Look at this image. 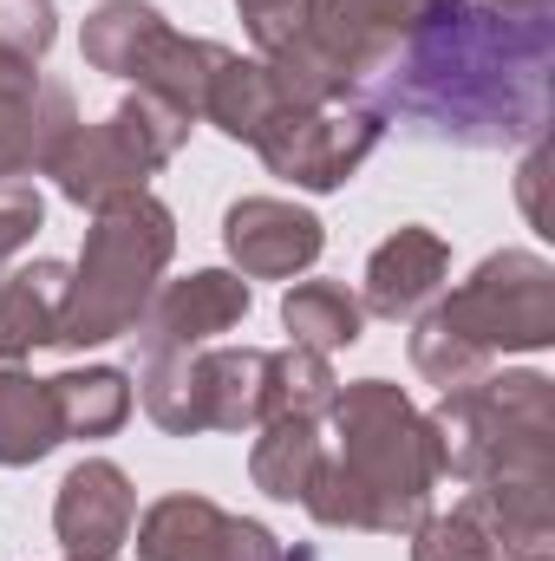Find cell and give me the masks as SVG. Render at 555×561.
<instances>
[{
  "instance_id": "cell-1",
  "label": "cell",
  "mask_w": 555,
  "mask_h": 561,
  "mask_svg": "<svg viewBox=\"0 0 555 561\" xmlns=\"http://www.w3.org/2000/svg\"><path fill=\"white\" fill-rule=\"evenodd\" d=\"M550 13H490L477 0H438V13L360 92V105L471 150L536 144L550 125Z\"/></svg>"
},
{
  "instance_id": "cell-21",
  "label": "cell",
  "mask_w": 555,
  "mask_h": 561,
  "mask_svg": "<svg viewBox=\"0 0 555 561\" xmlns=\"http://www.w3.org/2000/svg\"><path fill=\"white\" fill-rule=\"evenodd\" d=\"M275 112H281V92L269 79V66L242 59V53H223L216 79H209V99H203V125H216L223 138H236V144H256Z\"/></svg>"
},
{
  "instance_id": "cell-29",
  "label": "cell",
  "mask_w": 555,
  "mask_h": 561,
  "mask_svg": "<svg viewBox=\"0 0 555 561\" xmlns=\"http://www.w3.org/2000/svg\"><path fill=\"white\" fill-rule=\"evenodd\" d=\"M543 183H550V144L536 138V144H530V157H523V170H517V196H523V216H530L536 229H550V209H543Z\"/></svg>"
},
{
  "instance_id": "cell-5",
  "label": "cell",
  "mask_w": 555,
  "mask_h": 561,
  "mask_svg": "<svg viewBox=\"0 0 555 561\" xmlns=\"http://www.w3.org/2000/svg\"><path fill=\"white\" fill-rule=\"evenodd\" d=\"M431 13L438 0H307V26L262 66L287 112L340 105V99H360L386 72V59Z\"/></svg>"
},
{
  "instance_id": "cell-11",
  "label": "cell",
  "mask_w": 555,
  "mask_h": 561,
  "mask_svg": "<svg viewBox=\"0 0 555 561\" xmlns=\"http://www.w3.org/2000/svg\"><path fill=\"white\" fill-rule=\"evenodd\" d=\"M72 125H79V99L66 79H46L26 59H0V183L46 176Z\"/></svg>"
},
{
  "instance_id": "cell-27",
  "label": "cell",
  "mask_w": 555,
  "mask_h": 561,
  "mask_svg": "<svg viewBox=\"0 0 555 561\" xmlns=\"http://www.w3.org/2000/svg\"><path fill=\"white\" fill-rule=\"evenodd\" d=\"M46 229V203L33 183H0V275L13 268V255Z\"/></svg>"
},
{
  "instance_id": "cell-12",
  "label": "cell",
  "mask_w": 555,
  "mask_h": 561,
  "mask_svg": "<svg viewBox=\"0 0 555 561\" xmlns=\"http://www.w3.org/2000/svg\"><path fill=\"white\" fill-rule=\"evenodd\" d=\"M249 307H256V294H249V280L236 275V268H196V275H183V280H157L144 320L132 327L138 359H150V353H190V346H209L216 333L242 327Z\"/></svg>"
},
{
  "instance_id": "cell-4",
  "label": "cell",
  "mask_w": 555,
  "mask_h": 561,
  "mask_svg": "<svg viewBox=\"0 0 555 561\" xmlns=\"http://www.w3.org/2000/svg\"><path fill=\"white\" fill-rule=\"evenodd\" d=\"M170 255H177V216L150 190L92 209V229H86V249L72 262V287H66L53 346L92 353V346L132 340V327L144 320Z\"/></svg>"
},
{
  "instance_id": "cell-6",
  "label": "cell",
  "mask_w": 555,
  "mask_h": 561,
  "mask_svg": "<svg viewBox=\"0 0 555 561\" xmlns=\"http://www.w3.org/2000/svg\"><path fill=\"white\" fill-rule=\"evenodd\" d=\"M190 118L170 112L163 99L150 92H125L99 125H72V138L59 144V157L46 163L53 190L72 203V209H105L118 196H138L150 190V176L190 144Z\"/></svg>"
},
{
  "instance_id": "cell-20",
  "label": "cell",
  "mask_w": 555,
  "mask_h": 561,
  "mask_svg": "<svg viewBox=\"0 0 555 561\" xmlns=\"http://www.w3.org/2000/svg\"><path fill=\"white\" fill-rule=\"evenodd\" d=\"M46 392H53V412H59L66 437H112V431H125L132 399H138L132 373H118V366H72V373L46 379Z\"/></svg>"
},
{
  "instance_id": "cell-10",
  "label": "cell",
  "mask_w": 555,
  "mask_h": 561,
  "mask_svg": "<svg viewBox=\"0 0 555 561\" xmlns=\"http://www.w3.org/2000/svg\"><path fill=\"white\" fill-rule=\"evenodd\" d=\"M138 561H307L287 556L269 523H249V516H229L223 503L209 496H157L138 523Z\"/></svg>"
},
{
  "instance_id": "cell-26",
  "label": "cell",
  "mask_w": 555,
  "mask_h": 561,
  "mask_svg": "<svg viewBox=\"0 0 555 561\" xmlns=\"http://www.w3.org/2000/svg\"><path fill=\"white\" fill-rule=\"evenodd\" d=\"M59 39V7L53 0H0V59L39 66Z\"/></svg>"
},
{
  "instance_id": "cell-8",
  "label": "cell",
  "mask_w": 555,
  "mask_h": 561,
  "mask_svg": "<svg viewBox=\"0 0 555 561\" xmlns=\"http://www.w3.org/2000/svg\"><path fill=\"white\" fill-rule=\"evenodd\" d=\"M431 327L464 340L477 359L503 353H550L555 346V268L536 249H497L471 275L457 280L444 300L424 307Z\"/></svg>"
},
{
  "instance_id": "cell-7",
  "label": "cell",
  "mask_w": 555,
  "mask_h": 561,
  "mask_svg": "<svg viewBox=\"0 0 555 561\" xmlns=\"http://www.w3.org/2000/svg\"><path fill=\"white\" fill-rule=\"evenodd\" d=\"M138 405L170 437L256 431L269 419V346H190L138 359Z\"/></svg>"
},
{
  "instance_id": "cell-19",
  "label": "cell",
  "mask_w": 555,
  "mask_h": 561,
  "mask_svg": "<svg viewBox=\"0 0 555 561\" xmlns=\"http://www.w3.org/2000/svg\"><path fill=\"white\" fill-rule=\"evenodd\" d=\"M66 444L46 379H33L20 359H0V470H26Z\"/></svg>"
},
{
  "instance_id": "cell-3",
  "label": "cell",
  "mask_w": 555,
  "mask_h": 561,
  "mask_svg": "<svg viewBox=\"0 0 555 561\" xmlns=\"http://www.w3.org/2000/svg\"><path fill=\"white\" fill-rule=\"evenodd\" d=\"M333 450L320 457L301 510L320 529H366V536H412L431 516L438 490V444L431 424L393 379H353L333 392Z\"/></svg>"
},
{
  "instance_id": "cell-13",
  "label": "cell",
  "mask_w": 555,
  "mask_h": 561,
  "mask_svg": "<svg viewBox=\"0 0 555 561\" xmlns=\"http://www.w3.org/2000/svg\"><path fill=\"white\" fill-rule=\"evenodd\" d=\"M223 249L242 280H294L327 249V222L287 196H236L223 209Z\"/></svg>"
},
{
  "instance_id": "cell-22",
  "label": "cell",
  "mask_w": 555,
  "mask_h": 561,
  "mask_svg": "<svg viewBox=\"0 0 555 561\" xmlns=\"http://www.w3.org/2000/svg\"><path fill=\"white\" fill-rule=\"evenodd\" d=\"M281 327L294 333V346L340 353V346H360L366 307H360V294L340 287V280H294V287L281 294Z\"/></svg>"
},
{
  "instance_id": "cell-9",
  "label": "cell",
  "mask_w": 555,
  "mask_h": 561,
  "mask_svg": "<svg viewBox=\"0 0 555 561\" xmlns=\"http://www.w3.org/2000/svg\"><path fill=\"white\" fill-rule=\"evenodd\" d=\"M386 138V118L360 99H340V105H307V112H287L281 105L269 118V131L256 138V157L269 163V176L307 190V196H333L373 150Z\"/></svg>"
},
{
  "instance_id": "cell-14",
  "label": "cell",
  "mask_w": 555,
  "mask_h": 561,
  "mask_svg": "<svg viewBox=\"0 0 555 561\" xmlns=\"http://www.w3.org/2000/svg\"><path fill=\"white\" fill-rule=\"evenodd\" d=\"M138 490L112 457H79L53 496V536L72 561H112L132 542Z\"/></svg>"
},
{
  "instance_id": "cell-17",
  "label": "cell",
  "mask_w": 555,
  "mask_h": 561,
  "mask_svg": "<svg viewBox=\"0 0 555 561\" xmlns=\"http://www.w3.org/2000/svg\"><path fill=\"white\" fill-rule=\"evenodd\" d=\"M327 419H294V412H275V419L256 424V444H249V477L269 503H301L320 457H327V437H320Z\"/></svg>"
},
{
  "instance_id": "cell-16",
  "label": "cell",
  "mask_w": 555,
  "mask_h": 561,
  "mask_svg": "<svg viewBox=\"0 0 555 561\" xmlns=\"http://www.w3.org/2000/svg\"><path fill=\"white\" fill-rule=\"evenodd\" d=\"M66 287H72V262H59V255H39V262L0 275V359H26V353L53 346Z\"/></svg>"
},
{
  "instance_id": "cell-24",
  "label": "cell",
  "mask_w": 555,
  "mask_h": 561,
  "mask_svg": "<svg viewBox=\"0 0 555 561\" xmlns=\"http://www.w3.org/2000/svg\"><path fill=\"white\" fill-rule=\"evenodd\" d=\"M412 561H503L497 529H490V516H484V503L464 490V503H457V510L424 516V523L412 529Z\"/></svg>"
},
{
  "instance_id": "cell-30",
  "label": "cell",
  "mask_w": 555,
  "mask_h": 561,
  "mask_svg": "<svg viewBox=\"0 0 555 561\" xmlns=\"http://www.w3.org/2000/svg\"><path fill=\"white\" fill-rule=\"evenodd\" d=\"M477 7H490V13H550L555 0H477Z\"/></svg>"
},
{
  "instance_id": "cell-23",
  "label": "cell",
  "mask_w": 555,
  "mask_h": 561,
  "mask_svg": "<svg viewBox=\"0 0 555 561\" xmlns=\"http://www.w3.org/2000/svg\"><path fill=\"white\" fill-rule=\"evenodd\" d=\"M333 392H340V373L327 353L314 346H281L269 353V419L275 412H294V419H327L333 412Z\"/></svg>"
},
{
  "instance_id": "cell-25",
  "label": "cell",
  "mask_w": 555,
  "mask_h": 561,
  "mask_svg": "<svg viewBox=\"0 0 555 561\" xmlns=\"http://www.w3.org/2000/svg\"><path fill=\"white\" fill-rule=\"evenodd\" d=\"M412 366L424 386H438V392H457V386H477L484 373H497L490 359H477L464 340H451L444 327H431L424 313L412 320Z\"/></svg>"
},
{
  "instance_id": "cell-15",
  "label": "cell",
  "mask_w": 555,
  "mask_h": 561,
  "mask_svg": "<svg viewBox=\"0 0 555 561\" xmlns=\"http://www.w3.org/2000/svg\"><path fill=\"white\" fill-rule=\"evenodd\" d=\"M451 275V249L438 229L424 222H399L373 255H366V280H360V307L380 320H418Z\"/></svg>"
},
{
  "instance_id": "cell-2",
  "label": "cell",
  "mask_w": 555,
  "mask_h": 561,
  "mask_svg": "<svg viewBox=\"0 0 555 561\" xmlns=\"http://www.w3.org/2000/svg\"><path fill=\"white\" fill-rule=\"evenodd\" d=\"M438 444V477H457L503 561H555V379L536 366L484 373L424 412Z\"/></svg>"
},
{
  "instance_id": "cell-31",
  "label": "cell",
  "mask_w": 555,
  "mask_h": 561,
  "mask_svg": "<svg viewBox=\"0 0 555 561\" xmlns=\"http://www.w3.org/2000/svg\"><path fill=\"white\" fill-rule=\"evenodd\" d=\"M66 561H72V556H66ZM112 561H118V556H112Z\"/></svg>"
},
{
  "instance_id": "cell-18",
  "label": "cell",
  "mask_w": 555,
  "mask_h": 561,
  "mask_svg": "<svg viewBox=\"0 0 555 561\" xmlns=\"http://www.w3.org/2000/svg\"><path fill=\"white\" fill-rule=\"evenodd\" d=\"M170 33V20L150 7V0H99L92 13H86V33H79V53H86V66L92 72H105V79H138L144 59H150V46Z\"/></svg>"
},
{
  "instance_id": "cell-28",
  "label": "cell",
  "mask_w": 555,
  "mask_h": 561,
  "mask_svg": "<svg viewBox=\"0 0 555 561\" xmlns=\"http://www.w3.org/2000/svg\"><path fill=\"white\" fill-rule=\"evenodd\" d=\"M236 13H242V33L256 39V59L281 53L307 26V0H236Z\"/></svg>"
}]
</instances>
